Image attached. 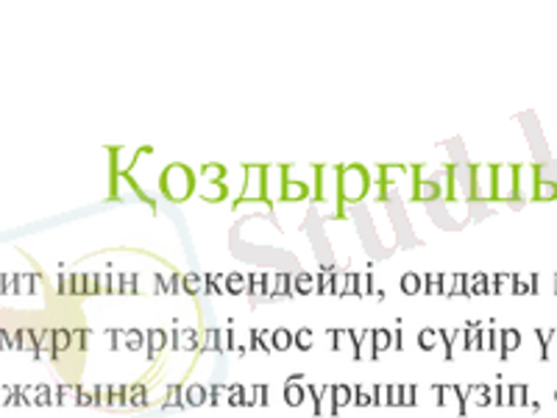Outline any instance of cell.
Masks as SVG:
<instances>
[{
	"label": "cell",
	"mask_w": 557,
	"mask_h": 418,
	"mask_svg": "<svg viewBox=\"0 0 557 418\" xmlns=\"http://www.w3.org/2000/svg\"><path fill=\"white\" fill-rule=\"evenodd\" d=\"M162 190L173 198V201H184V198L190 196L193 190V176L187 168L182 165H171L162 176Z\"/></svg>",
	"instance_id": "6da1fadb"
}]
</instances>
